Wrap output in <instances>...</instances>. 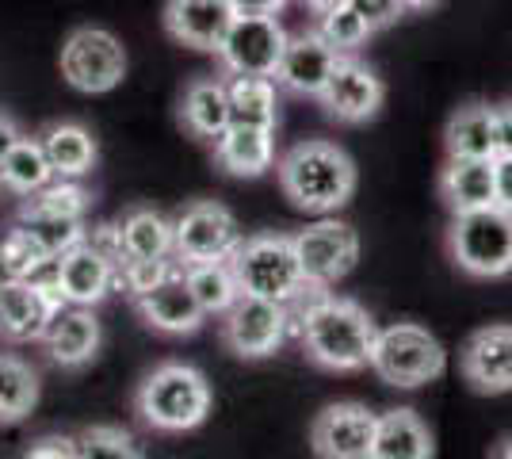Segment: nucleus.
Listing matches in <instances>:
<instances>
[{
    "label": "nucleus",
    "mask_w": 512,
    "mask_h": 459,
    "mask_svg": "<svg viewBox=\"0 0 512 459\" xmlns=\"http://www.w3.org/2000/svg\"><path fill=\"white\" fill-rule=\"evenodd\" d=\"M295 333L310 364L325 372H363L371 364V345L379 326L356 299H337L321 291L299 318Z\"/></svg>",
    "instance_id": "1"
},
{
    "label": "nucleus",
    "mask_w": 512,
    "mask_h": 459,
    "mask_svg": "<svg viewBox=\"0 0 512 459\" xmlns=\"http://www.w3.org/2000/svg\"><path fill=\"white\" fill-rule=\"evenodd\" d=\"M279 188L299 211L333 215L356 192V165L333 142H299L279 157Z\"/></svg>",
    "instance_id": "2"
},
{
    "label": "nucleus",
    "mask_w": 512,
    "mask_h": 459,
    "mask_svg": "<svg viewBox=\"0 0 512 459\" xmlns=\"http://www.w3.org/2000/svg\"><path fill=\"white\" fill-rule=\"evenodd\" d=\"M134 414L153 433H192L211 414V387L192 364H161L142 379Z\"/></svg>",
    "instance_id": "3"
},
{
    "label": "nucleus",
    "mask_w": 512,
    "mask_h": 459,
    "mask_svg": "<svg viewBox=\"0 0 512 459\" xmlns=\"http://www.w3.org/2000/svg\"><path fill=\"white\" fill-rule=\"evenodd\" d=\"M448 253L459 272L474 280H501L512 272V211L478 207L451 219Z\"/></svg>",
    "instance_id": "4"
},
{
    "label": "nucleus",
    "mask_w": 512,
    "mask_h": 459,
    "mask_svg": "<svg viewBox=\"0 0 512 459\" xmlns=\"http://www.w3.org/2000/svg\"><path fill=\"white\" fill-rule=\"evenodd\" d=\"M230 268H234L241 295H256V299L291 303L302 287H306L295 241L287 238V234L241 238V245L230 253Z\"/></svg>",
    "instance_id": "5"
},
{
    "label": "nucleus",
    "mask_w": 512,
    "mask_h": 459,
    "mask_svg": "<svg viewBox=\"0 0 512 459\" xmlns=\"http://www.w3.org/2000/svg\"><path fill=\"white\" fill-rule=\"evenodd\" d=\"M367 368L390 387L413 391V387H425L448 372V352L428 329L413 326V322H398V326H386L375 333Z\"/></svg>",
    "instance_id": "6"
},
{
    "label": "nucleus",
    "mask_w": 512,
    "mask_h": 459,
    "mask_svg": "<svg viewBox=\"0 0 512 459\" xmlns=\"http://www.w3.org/2000/svg\"><path fill=\"white\" fill-rule=\"evenodd\" d=\"M62 77L77 92L104 96L127 77V50L104 27H77L62 46Z\"/></svg>",
    "instance_id": "7"
},
{
    "label": "nucleus",
    "mask_w": 512,
    "mask_h": 459,
    "mask_svg": "<svg viewBox=\"0 0 512 459\" xmlns=\"http://www.w3.org/2000/svg\"><path fill=\"white\" fill-rule=\"evenodd\" d=\"M237 245H241V226L222 203L199 199L172 219V257L180 264L230 261Z\"/></svg>",
    "instance_id": "8"
},
{
    "label": "nucleus",
    "mask_w": 512,
    "mask_h": 459,
    "mask_svg": "<svg viewBox=\"0 0 512 459\" xmlns=\"http://www.w3.org/2000/svg\"><path fill=\"white\" fill-rule=\"evenodd\" d=\"M65 306L62 287L54 280V264L31 280H16L0 291V337L8 341H43L50 318Z\"/></svg>",
    "instance_id": "9"
},
{
    "label": "nucleus",
    "mask_w": 512,
    "mask_h": 459,
    "mask_svg": "<svg viewBox=\"0 0 512 459\" xmlns=\"http://www.w3.org/2000/svg\"><path fill=\"white\" fill-rule=\"evenodd\" d=\"M287 333H291L287 306L272 303V299L241 295L222 314V341L241 360H264V356L279 352V345L287 341Z\"/></svg>",
    "instance_id": "10"
},
{
    "label": "nucleus",
    "mask_w": 512,
    "mask_h": 459,
    "mask_svg": "<svg viewBox=\"0 0 512 459\" xmlns=\"http://www.w3.org/2000/svg\"><path fill=\"white\" fill-rule=\"evenodd\" d=\"M287 31L276 16H237L218 46V62L230 77H276Z\"/></svg>",
    "instance_id": "11"
},
{
    "label": "nucleus",
    "mask_w": 512,
    "mask_h": 459,
    "mask_svg": "<svg viewBox=\"0 0 512 459\" xmlns=\"http://www.w3.org/2000/svg\"><path fill=\"white\" fill-rule=\"evenodd\" d=\"M291 241H295V253H299L302 276L310 284L333 287L360 261V234L348 222L321 219L314 226L299 230Z\"/></svg>",
    "instance_id": "12"
},
{
    "label": "nucleus",
    "mask_w": 512,
    "mask_h": 459,
    "mask_svg": "<svg viewBox=\"0 0 512 459\" xmlns=\"http://www.w3.org/2000/svg\"><path fill=\"white\" fill-rule=\"evenodd\" d=\"M318 100H321V108L329 111L337 123L356 127V123H367V119L379 115V108H383V100H386V88H383V81L375 77V69L363 66L360 58H352V54H341V58H337V69H333L329 85L321 88Z\"/></svg>",
    "instance_id": "13"
},
{
    "label": "nucleus",
    "mask_w": 512,
    "mask_h": 459,
    "mask_svg": "<svg viewBox=\"0 0 512 459\" xmlns=\"http://www.w3.org/2000/svg\"><path fill=\"white\" fill-rule=\"evenodd\" d=\"M375 421L379 414H371L360 402H333L314 417L310 444L325 459H371Z\"/></svg>",
    "instance_id": "14"
},
{
    "label": "nucleus",
    "mask_w": 512,
    "mask_h": 459,
    "mask_svg": "<svg viewBox=\"0 0 512 459\" xmlns=\"http://www.w3.org/2000/svg\"><path fill=\"white\" fill-rule=\"evenodd\" d=\"M54 280L69 306H96L115 287V261L100 245L81 238L77 245H69L62 257H54Z\"/></svg>",
    "instance_id": "15"
},
{
    "label": "nucleus",
    "mask_w": 512,
    "mask_h": 459,
    "mask_svg": "<svg viewBox=\"0 0 512 459\" xmlns=\"http://www.w3.org/2000/svg\"><path fill=\"white\" fill-rule=\"evenodd\" d=\"M337 50L321 39L318 31H302V35H287L283 58L276 66V85H283L295 96H314L318 100L321 88L329 85L333 69H337Z\"/></svg>",
    "instance_id": "16"
},
{
    "label": "nucleus",
    "mask_w": 512,
    "mask_h": 459,
    "mask_svg": "<svg viewBox=\"0 0 512 459\" xmlns=\"http://www.w3.org/2000/svg\"><path fill=\"white\" fill-rule=\"evenodd\" d=\"M237 20L230 0H169L165 4V31L169 39L192 50L218 54L230 23Z\"/></svg>",
    "instance_id": "17"
},
{
    "label": "nucleus",
    "mask_w": 512,
    "mask_h": 459,
    "mask_svg": "<svg viewBox=\"0 0 512 459\" xmlns=\"http://www.w3.org/2000/svg\"><path fill=\"white\" fill-rule=\"evenodd\" d=\"M134 306H138L146 326L157 329V333H172V337L195 333V329L203 326V318H207L203 306L195 303L192 287H188L180 268H172L161 284H153L146 295H138Z\"/></svg>",
    "instance_id": "18"
},
{
    "label": "nucleus",
    "mask_w": 512,
    "mask_h": 459,
    "mask_svg": "<svg viewBox=\"0 0 512 459\" xmlns=\"http://www.w3.org/2000/svg\"><path fill=\"white\" fill-rule=\"evenodd\" d=\"M43 345H46V356L58 368H65V372H81L85 364H92L96 352H100V322H96L92 306L65 303L50 318V326L43 333Z\"/></svg>",
    "instance_id": "19"
},
{
    "label": "nucleus",
    "mask_w": 512,
    "mask_h": 459,
    "mask_svg": "<svg viewBox=\"0 0 512 459\" xmlns=\"http://www.w3.org/2000/svg\"><path fill=\"white\" fill-rule=\"evenodd\" d=\"M463 379L478 394L512 391V326L478 329L463 345Z\"/></svg>",
    "instance_id": "20"
},
{
    "label": "nucleus",
    "mask_w": 512,
    "mask_h": 459,
    "mask_svg": "<svg viewBox=\"0 0 512 459\" xmlns=\"http://www.w3.org/2000/svg\"><path fill=\"white\" fill-rule=\"evenodd\" d=\"M440 199L451 215L497 203V157H448L440 173Z\"/></svg>",
    "instance_id": "21"
},
{
    "label": "nucleus",
    "mask_w": 512,
    "mask_h": 459,
    "mask_svg": "<svg viewBox=\"0 0 512 459\" xmlns=\"http://www.w3.org/2000/svg\"><path fill=\"white\" fill-rule=\"evenodd\" d=\"M276 131L264 127H226L214 138V161L230 176H264L276 165Z\"/></svg>",
    "instance_id": "22"
},
{
    "label": "nucleus",
    "mask_w": 512,
    "mask_h": 459,
    "mask_svg": "<svg viewBox=\"0 0 512 459\" xmlns=\"http://www.w3.org/2000/svg\"><path fill=\"white\" fill-rule=\"evenodd\" d=\"M180 123L192 138L214 142L218 134L230 127V92L226 81L218 77H199L184 88V100H180Z\"/></svg>",
    "instance_id": "23"
},
{
    "label": "nucleus",
    "mask_w": 512,
    "mask_h": 459,
    "mask_svg": "<svg viewBox=\"0 0 512 459\" xmlns=\"http://www.w3.org/2000/svg\"><path fill=\"white\" fill-rule=\"evenodd\" d=\"M115 230H119L123 261H176L172 257V222L161 211L134 207V211L123 215V222Z\"/></svg>",
    "instance_id": "24"
},
{
    "label": "nucleus",
    "mask_w": 512,
    "mask_h": 459,
    "mask_svg": "<svg viewBox=\"0 0 512 459\" xmlns=\"http://www.w3.org/2000/svg\"><path fill=\"white\" fill-rule=\"evenodd\" d=\"M432 452H436L432 433L413 410H386L375 421L371 459H428Z\"/></svg>",
    "instance_id": "25"
},
{
    "label": "nucleus",
    "mask_w": 512,
    "mask_h": 459,
    "mask_svg": "<svg viewBox=\"0 0 512 459\" xmlns=\"http://www.w3.org/2000/svg\"><path fill=\"white\" fill-rule=\"evenodd\" d=\"M448 157H497V108L467 104L448 119Z\"/></svg>",
    "instance_id": "26"
},
{
    "label": "nucleus",
    "mask_w": 512,
    "mask_h": 459,
    "mask_svg": "<svg viewBox=\"0 0 512 459\" xmlns=\"http://www.w3.org/2000/svg\"><path fill=\"white\" fill-rule=\"evenodd\" d=\"M230 127H264L276 131L279 123V100L272 77H230Z\"/></svg>",
    "instance_id": "27"
},
{
    "label": "nucleus",
    "mask_w": 512,
    "mask_h": 459,
    "mask_svg": "<svg viewBox=\"0 0 512 459\" xmlns=\"http://www.w3.org/2000/svg\"><path fill=\"white\" fill-rule=\"evenodd\" d=\"M43 150L50 157V169L54 176L65 180H81L85 173H92L96 165V138L81 127V123H54L43 134Z\"/></svg>",
    "instance_id": "28"
},
{
    "label": "nucleus",
    "mask_w": 512,
    "mask_h": 459,
    "mask_svg": "<svg viewBox=\"0 0 512 459\" xmlns=\"http://www.w3.org/2000/svg\"><path fill=\"white\" fill-rule=\"evenodd\" d=\"M184 280L192 287L195 303L203 306L207 318H222L230 306L241 299V287L230 261H199V264H180Z\"/></svg>",
    "instance_id": "29"
},
{
    "label": "nucleus",
    "mask_w": 512,
    "mask_h": 459,
    "mask_svg": "<svg viewBox=\"0 0 512 459\" xmlns=\"http://www.w3.org/2000/svg\"><path fill=\"white\" fill-rule=\"evenodd\" d=\"M54 180L50 157L43 150V138H23L8 150V157L0 161V188L16 192V196H31Z\"/></svg>",
    "instance_id": "30"
},
{
    "label": "nucleus",
    "mask_w": 512,
    "mask_h": 459,
    "mask_svg": "<svg viewBox=\"0 0 512 459\" xmlns=\"http://www.w3.org/2000/svg\"><path fill=\"white\" fill-rule=\"evenodd\" d=\"M39 402V375L20 356H0V421L12 425L35 410Z\"/></svg>",
    "instance_id": "31"
},
{
    "label": "nucleus",
    "mask_w": 512,
    "mask_h": 459,
    "mask_svg": "<svg viewBox=\"0 0 512 459\" xmlns=\"http://www.w3.org/2000/svg\"><path fill=\"white\" fill-rule=\"evenodd\" d=\"M20 230H27L31 238L43 245L50 257H62L69 245L85 238V219H65V215H46V211H31V207H20Z\"/></svg>",
    "instance_id": "32"
},
{
    "label": "nucleus",
    "mask_w": 512,
    "mask_h": 459,
    "mask_svg": "<svg viewBox=\"0 0 512 459\" xmlns=\"http://www.w3.org/2000/svg\"><path fill=\"white\" fill-rule=\"evenodd\" d=\"M20 207H31V211H46V215H65V219H85L88 207H92V196L77 180H65V176H54L46 188L23 196Z\"/></svg>",
    "instance_id": "33"
},
{
    "label": "nucleus",
    "mask_w": 512,
    "mask_h": 459,
    "mask_svg": "<svg viewBox=\"0 0 512 459\" xmlns=\"http://www.w3.org/2000/svg\"><path fill=\"white\" fill-rule=\"evenodd\" d=\"M314 31H318L321 39L333 46L337 54H356V50L375 35V31H371V27L352 12V4H337V8L321 12Z\"/></svg>",
    "instance_id": "34"
},
{
    "label": "nucleus",
    "mask_w": 512,
    "mask_h": 459,
    "mask_svg": "<svg viewBox=\"0 0 512 459\" xmlns=\"http://www.w3.org/2000/svg\"><path fill=\"white\" fill-rule=\"evenodd\" d=\"M77 456L85 459H138L142 448L134 444L130 433L115 429V425H92L77 437Z\"/></svg>",
    "instance_id": "35"
},
{
    "label": "nucleus",
    "mask_w": 512,
    "mask_h": 459,
    "mask_svg": "<svg viewBox=\"0 0 512 459\" xmlns=\"http://www.w3.org/2000/svg\"><path fill=\"white\" fill-rule=\"evenodd\" d=\"M0 245H4V253H8V261H12L20 280H31L35 272H43L46 264H54V257L27 230H20V226H12V234L0 241Z\"/></svg>",
    "instance_id": "36"
},
{
    "label": "nucleus",
    "mask_w": 512,
    "mask_h": 459,
    "mask_svg": "<svg viewBox=\"0 0 512 459\" xmlns=\"http://www.w3.org/2000/svg\"><path fill=\"white\" fill-rule=\"evenodd\" d=\"M348 4H352V12L371 31H383V27H390V23H398L406 16V4L402 0H348Z\"/></svg>",
    "instance_id": "37"
},
{
    "label": "nucleus",
    "mask_w": 512,
    "mask_h": 459,
    "mask_svg": "<svg viewBox=\"0 0 512 459\" xmlns=\"http://www.w3.org/2000/svg\"><path fill=\"white\" fill-rule=\"evenodd\" d=\"M27 456L35 459H73L77 456V437H43L27 448Z\"/></svg>",
    "instance_id": "38"
},
{
    "label": "nucleus",
    "mask_w": 512,
    "mask_h": 459,
    "mask_svg": "<svg viewBox=\"0 0 512 459\" xmlns=\"http://www.w3.org/2000/svg\"><path fill=\"white\" fill-rule=\"evenodd\" d=\"M237 16H276L287 8V0H230Z\"/></svg>",
    "instance_id": "39"
},
{
    "label": "nucleus",
    "mask_w": 512,
    "mask_h": 459,
    "mask_svg": "<svg viewBox=\"0 0 512 459\" xmlns=\"http://www.w3.org/2000/svg\"><path fill=\"white\" fill-rule=\"evenodd\" d=\"M497 207L512 211V157H497Z\"/></svg>",
    "instance_id": "40"
},
{
    "label": "nucleus",
    "mask_w": 512,
    "mask_h": 459,
    "mask_svg": "<svg viewBox=\"0 0 512 459\" xmlns=\"http://www.w3.org/2000/svg\"><path fill=\"white\" fill-rule=\"evenodd\" d=\"M497 157H512V104L497 108Z\"/></svg>",
    "instance_id": "41"
},
{
    "label": "nucleus",
    "mask_w": 512,
    "mask_h": 459,
    "mask_svg": "<svg viewBox=\"0 0 512 459\" xmlns=\"http://www.w3.org/2000/svg\"><path fill=\"white\" fill-rule=\"evenodd\" d=\"M20 142V127L8 119V115H0V161L8 157V150Z\"/></svg>",
    "instance_id": "42"
},
{
    "label": "nucleus",
    "mask_w": 512,
    "mask_h": 459,
    "mask_svg": "<svg viewBox=\"0 0 512 459\" xmlns=\"http://www.w3.org/2000/svg\"><path fill=\"white\" fill-rule=\"evenodd\" d=\"M20 276H16V268H12V261H8V253H4V245H0V291L8 284H16Z\"/></svg>",
    "instance_id": "43"
},
{
    "label": "nucleus",
    "mask_w": 512,
    "mask_h": 459,
    "mask_svg": "<svg viewBox=\"0 0 512 459\" xmlns=\"http://www.w3.org/2000/svg\"><path fill=\"white\" fill-rule=\"evenodd\" d=\"M337 4H348V0H306V8L321 16V12H329V8H337Z\"/></svg>",
    "instance_id": "44"
},
{
    "label": "nucleus",
    "mask_w": 512,
    "mask_h": 459,
    "mask_svg": "<svg viewBox=\"0 0 512 459\" xmlns=\"http://www.w3.org/2000/svg\"><path fill=\"white\" fill-rule=\"evenodd\" d=\"M406 4V12H428V8H436L440 0H402Z\"/></svg>",
    "instance_id": "45"
},
{
    "label": "nucleus",
    "mask_w": 512,
    "mask_h": 459,
    "mask_svg": "<svg viewBox=\"0 0 512 459\" xmlns=\"http://www.w3.org/2000/svg\"><path fill=\"white\" fill-rule=\"evenodd\" d=\"M497 456H505V459H512V437L505 440V444H501V448H497Z\"/></svg>",
    "instance_id": "46"
}]
</instances>
